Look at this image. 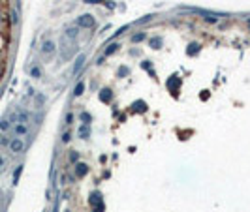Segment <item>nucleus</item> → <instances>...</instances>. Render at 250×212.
<instances>
[{
  "instance_id": "423d86ee",
  "label": "nucleus",
  "mask_w": 250,
  "mask_h": 212,
  "mask_svg": "<svg viewBox=\"0 0 250 212\" xmlns=\"http://www.w3.org/2000/svg\"><path fill=\"white\" fill-rule=\"evenodd\" d=\"M83 90H85V83H79V84L75 87V90H73V96H81Z\"/></svg>"
},
{
  "instance_id": "20e7f679",
  "label": "nucleus",
  "mask_w": 250,
  "mask_h": 212,
  "mask_svg": "<svg viewBox=\"0 0 250 212\" xmlns=\"http://www.w3.org/2000/svg\"><path fill=\"white\" fill-rule=\"evenodd\" d=\"M11 128V122L8 120V118H2V120H0V131H8Z\"/></svg>"
},
{
  "instance_id": "0eeeda50",
  "label": "nucleus",
  "mask_w": 250,
  "mask_h": 212,
  "mask_svg": "<svg viewBox=\"0 0 250 212\" xmlns=\"http://www.w3.org/2000/svg\"><path fill=\"white\" fill-rule=\"evenodd\" d=\"M21 171H23V165H19L15 169V173H13V184H17L19 182V176H21Z\"/></svg>"
},
{
  "instance_id": "f3484780",
  "label": "nucleus",
  "mask_w": 250,
  "mask_h": 212,
  "mask_svg": "<svg viewBox=\"0 0 250 212\" xmlns=\"http://www.w3.org/2000/svg\"><path fill=\"white\" fill-rule=\"evenodd\" d=\"M66 212H70V210H66Z\"/></svg>"
},
{
  "instance_id": "9b49d317",
  "label": "nucleus",
  "mask_w": 250,
  "mask_h": 212,
  "mask_svg": "<svg viewBox=\"0 0 250 212\" xmlns=\"http://www.w3.org/2000/svg\"><path fill=\"white\" fill-rule=\"evenodd\" d=\"M4 169H6V158H4L2 154H0V173H2Z\"/></svg>"
},
{
  "instance_id": "f03ea898",
  "label": "nucleus",
  "mask_w": 250,
  "mask_h": 212,
  "mask_svg": "<svg viewBox=\"0 0 250 212\" xmlns=\"http://www.w3.org/2000/svg\"><path fill=\"white\" fill-rule=\"evenodd\" d=\"M13 133H15V137H23V135H27V133H28V124L17 122V124L13 126Z\"/></svg>"
},
{
  "instance_id": "39448f33",
  "label": "nucleus",
  "mask_w": 250,
  "mask_h": 212,
  "mask_svg": "<svg viewBox=\"0 0 250 212\" xmlns=\"http://www.w3.org/2000/svg\"><path fill=\"white\" fill-rule=\"evenodd\" d=\"M30 75H32L34 79H40V77H41V70H40L38 66H36V68H32V70H30Z\"/></svg>"
},
{
  "instance_id": "9d476101",
  "label": "nucleus",
  "mask_w": 250,
  "mask_h": 212,
  "mask_svg": "<svg viewBox=\"0 0 250 212\" xmlns=\"http://www.w3.org/2000/svg\"><path fill=\"white\" fill-rule=\"evenodd\" d=\"M83 60H85V56L81 55L79 58H77V62H75V66H73V73L77 71V70H79V68H81V64H83Z\"/></svg>"
},
{
  "instance_id": "4468645a",
  "label": "nucleus",
  "mask_w": 250,
  "mask_h": 212,
  "mask_svg": "<svg viewBox=\"0 0 250 212\" xmlns=\"http://www.w3.org/2000/svg\"><path fill=\"white\" fill-rule=\"evenodd\" d=\"M72 120H73V116H72V115H68V116H66V124H70Z\"/></svg>"
},
{
  "instance_id": "7ed1b4c3",
  "label": "nucleus",
  "mask_w": 250,
  "mask_h": 212,
  "mask_svg": "<svg viewBox=\"0 0 250 212\" xmlns=\"http://www.w3.org/2000/svg\"><path fill=\"white\" fill-rule=\"evenodd\" d=\"M41 53H44V55H51V53H55V43H53V41H45L44 47H41Z\"/></svg>"
},
{
  "instance_id": "ddd939ff",
  "label": "nucleus",
  "mask_w": 250,
  "mask_h": 212,
  "mask_svg": "<svg viewBox=\"0 0 250 212\" xmlns=\"http://www.w3.org/2000/svg\"><path fill=\"white\" fill-rule=\"evenodd\" d=\"M62 141H64V143H68V141H70V133H64V137H62Z\"/></svg>"
},
{
  "instance_id": "2eb2a0df",
  "label": "nucleus",
  "mask_w": 250,
  "mask_h": 212,
  "mask_svg": "<svg viewBox=\"0 0 250 212\" xmlns=\"http://www.w3.org/2000/svg\"><path fill=\"white\" fill-rule=\"evenodd\" d=\"M2 137H4V135H2V133H0V141H2Z\"/></svg>"
},
{
  "instance_id": "6e6552de",
  "label": "nucleus",
  "mask_w": 250,
  "mask_h": 212,
  "mask_svg": "<svg viewBox=\"0 0 250 212\" xmlns=\"http://www.w3.org/2000/svg\"><path fill=\"white\" fill-rule=\"evenodd\" d=\"M89 17H90V15H85L83 19H81V24H83V27H85V24H87V27H92V24H94V21L89 19Z\"/></svg>"
},
{
  "instance_id": "1a4fd4ad",
  "label": "nucleus",
  "mask_w": 250,
  "mask_h": 212,
  "mask_svg": "<svg viewBox=\"0 0 250 212\" xmlns=\"http://www.w3.org/2000/svg\"><path fill=\"white\" fill-rule=\"evenodd\" d=\"M85 173H87V165H83V163H79V165H77V175H79V176H83Z\"/></svg>"
},
{
  "instance_id": "dca6fc26",
  "label": "nucleus",
  "mask_w": 250,
  "mask_h": 212,
  "mask_svg": "<svg viewBox=\"0 0 250 212\" xmlns=\"http://www.w3.org/2000/svg\"><path fill=\"white\" fill-rule=\"evenodd\" d=\"M53 212H58V210H57V208H55V210H53Z\"/></svg>"
},
{
  "instance_id": "f8f14e48",
  "label": "nucleus",
  "mask_w": 250,
  "mask_h": 212,
  "mask_svg": "<svg viewBox=\"0 0 250 212\" xmlns=\"http://www.w3.org/2000/svg\"><path fill=\"white\" fill-rule=\"evenodd\" d=\"M10 141H11V139H8V137H2V141H0V145H2V147H6V145H10Z\"/></svg>"
},
{
  "instance_id": "f257e3e1",
  "label": "nucleus",
  "mask_w": 250,
  "mask_h": 212,
  "mask_svg": "<svg viewBox=\"0 0 250 212\" xmlns=\"http://www.w3.org/2000/svg\"><path fill=\"white\" fill-rule=\"evenodd\" d=\"M10 152L11 154H21V152L24 150V141L21 139V137H11V141H10Z\"/></svg>"
}]
</instances>
